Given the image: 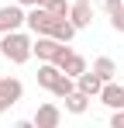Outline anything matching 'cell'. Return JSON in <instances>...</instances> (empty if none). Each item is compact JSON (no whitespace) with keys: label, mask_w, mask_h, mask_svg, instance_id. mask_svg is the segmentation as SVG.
I'll use <instances>...</instances> for the list:
<instances>
[{"label":"cell","mask_w":124,"mask_h":128,"mask_svg":"<svg viewBox=\"0 0 124 128\" xmlns=\"http://www.w3.org/2000/svg\"><path fill=\"white\" fill-rule=\"evenodd\" d=\"M0 52H3V59H10L14 66H24L31 56H35V38L31 35H24V31H7V35H0Z\"/></svg>","instance_id":"cell-1"},{"label":"cell","mask_w":124,"mask_h":128,"mask_svg":"<svg viewBox=\"0 0 124 128\" xmlns=\"http://www.w3.org/2000/svg\"><path fill=\"white\" fill-rule=\"evenodd\" d=\"M28 24V7L24 4H3L0 7V35H7V31H17V28H24Z\"/></svg>","instance_id":"cell-2"},{"label":"cell","mask_w":124,"mask_h":128,"mask_svg":"<svg viewBox=\"0 0 124 128\" xmlns=\"http://www.w3.org/2000/svg\"><path fill=\"white\" fill-rule=\"evenodd\" d=\"M55 66H59L62 73H69V76H83L90 66H86V59H83L79 52H72L69 45H62V52L55 56Z\"/></svg>","instance_id":"cell-3"},{"label":"cell","mask_w":124,"mask_h":128,"mask_svg":"<svg viewBox=\"0 0 124 128\" xmlns=\"http://www.w3.org/2000/svg\"><path fill=\"white\" fill-rule=\"evenodd\" d=\"M59 38H52V35H35V56H38V62H55V56L62 52Z\"/></svg>","instance_id":"cell-4"},{"label":"cell","mask_w":124,"mask_h":128,"mask_svg":"<svg viewBox=\"0 0 124 128\" xmlns=\"http://www.w3.org/2000/svg\"><path fill=\"white\" fill-rule=\"evenodd\" d=\"M35 125L38 128H59L62 125V111H59V104H41L38 111H35Z\"/></svg>","instance_id":"cell-5"},{"label":"cell","mask_w":124,"mask_h":128,"mask_svg":"<svg viewBox=\"0 0 124 128\" xmlns=\"http://www.w3.org/2000/svg\"><path fill=\"white\" fill-rule=\"evenodd\" d=\"M62 76H65V73H62L55 62H41V66H38V86H45L48 94L62 83Z\"/></svg>","instance_id":"cell-6"},{"label":"cell","mask_w":124,"mask_h":128,"mask_svg":"<svg viewBox=\"0 0 124 128\" xmlns=\"http://www.w3.org/2000/svg\"><path fill=\"white\" fill-rule=\"evenodd\" d=\"M100 100L110 107V111H124V86L114 83V80H107L103 90H100Z\"/></svg>","instance_id":"cell-7"},{"label":"cell","mask_w":124,"mask_h":128,"mask_svg":"<svg viewBox=\"0 0 124 128\" xmlns=\"http://www.w3.org/2000/svg\"><path fill=\"white\" fill-rule=\"evenodd\" d=\"M69 21L76 24L79 31H86L93 24V4H83V0H72V10H69Z\"/></svg>","instance_id":"cell-8"},{"label":"cell","mask_w":124,"mask_h":128,"mask_svg":"<svg viewBox=\"0 0 124 128\" xmlns=\"http://www.w3.org/2000/svg\"><path fill=\"white\" fill-rule=\"evenodd\" d=\"M0 97L14 107L21 97H24V83H21V80H14V76H0Z\"/></svg>","instance_id":"cell-9"},{"label":"cell","mask_w":124,"mask_h":128,"mask_svg":"<svg viewBox=\"0 0 124 128\" xmlns=\"http://www.w3.org/2000/svg\"><path fill=\"white\" fill-rule=\"evenodd\" d=\"M76 86H79L83 94H90V97H100V90H103V80L93 73V69H86L83 76H76Z\"/></svg>","instance_id":"cell-10"},{"label":"cell","mask_w":124,"mask_h":128,"mask_svg":"<svg viewBox=\"0 0 124 128\" xmlns=\"http://www.w3.org/2000/svg\"><path fill=\"white\" fill-rule=\"evenodd\" d=\"M90 100H93V97H90V94H83L79 86H76V90H72V94L65 97V111H69V114H86Z\"/></svg>","instance_id":"cell-11"},{"label":"cell","mask_w":124,"mask_h":128,"mask_svg":"<svg viewBox=\"0 0 124 128\" xmlns=\"http://www.w3.org/2000/svg\"><path fill=\"white\" fill-rule=\"evenodd\" d=\"M93 73H97L103 83H107V80H114V73H117V62H114L110 56H97V59H93Z\"/></svg>","instance_id":"cell-12"},{"label":"cell","mask_w":124,"mask_h":128,"mask_svg":"<svg viewBox=\"0 0 124 128\" xmlns=\"http://www.w3.org/2000/svg\"><path fill=\"white\" fill-rule=\"evenodd\" d=\"M45 7H48L55 18H69V10H72V4H69V0H45Z\"/></svg>","instance_id":"cell-13"},{"label":"cell","mask_w":124,"mask_h":128,"mask_svg":"<svg viewBox=\"0 0 124 128\" xmlns=\"http://www.w3.org/2000/svg\"><path fill=\"white\" fill-rule=\"evenodd\" d=\"M97 7L103 14H117V10H124V0H97Z\"/></svg>","instance_id":"cell-14"},{"label":"cell","mask_w":124,"mask_h":128,"mask_svg":"<svg viewBox=\"0 0 124 128\" xmlns=\"http://www.w3.org/2000/svg\"><path fill=\"white\" fill-rule=\"evenodd\" d=\"M110 28H114V31H124V10L110 14Z\"/></svg>","instance_id":"cell-15"},{"label":"cell","mask_w":124,"mask_h":128,"mask_svg":"<svg viewBox=\"0 0 124 128\" xmlns=\"http://www.w3.org/2000/svg\"><path fill=\"white\" fill-rule=\"evenodd\" d=\"M110 128H124V111H114L110 114Z\"/></svg>","instance_id":"cell-16"},{"label":"cell","mask_w":124,"mask_h":128,"mask_svg":"<svg viewBox=\"0 0 124 128\" xmlns=\"http://www.w3.org/2000/svg\"><path fill=\"white\" fill-rule=\"evenodd\" d=\"M17 4H24V7H35V4H41V0H17Z\"/></svg>","instance_id":"cell-17"},{"label":"cell","mask_w":124,"mask_h":128,"mask_svg":"<svg viewBox=\"0 0 124 128\" xmlns=\"http://www.w3.org/2000/svg\"><path fill=\"white\" fill-rule=\"evenodd\" d=\"M7 107H10V104H7V100H3V97H0V114H3V111H7Z\"/></svg>","instance_id":"cell-18"},{"label":"cell","mask_w":124,"mask_h":128,"mask_svg":"<svg viewBox=\"0 0 124 128\" xmlns=\"http://www.w3.org/2000/svg\"><path fill=\"white\" fill-rule=\"evenodd\" d=\"M83 4H93V0H83Z\"/></svg>","instance_id":"cell-19"},{"label":"cell","mask_w":124,"mask_h":128,"mask_svg":"<svg viewBox=\"0 0 124 128\" xmlns=\"http://www.w3.org/2000/svg\"><path fill=\"white\" fill-rule=\"evenodd\" d=\"M0 59H3V52H0Z\"/></svg>","instance_id":"cell-20"}]
</instances>
